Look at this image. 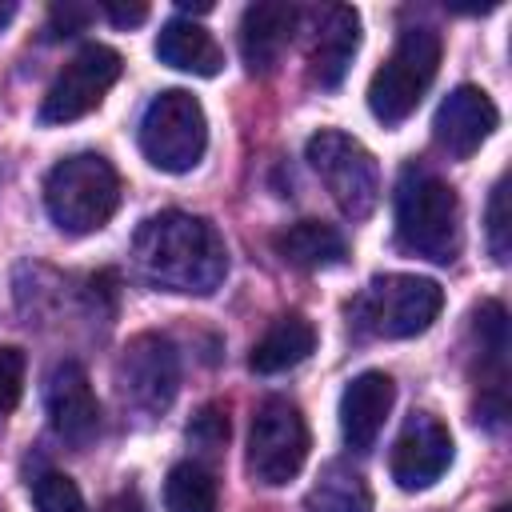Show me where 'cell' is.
<instances>
[{"label":"cell","instance_id":"cell-1","mask_svg":"<svg viewBox=\"0 0 512 512\" xmlns=\"http://www.w3.org/2000/svg\"><path fill=\"white\" fill-rule=\"evenodd\" d=\"M136 272L164 292L212 296L228 276V248L216 224L192 212H156L132 236Z\"/></svg>","mask_w":512,"mask_h":512},{"label":"cell","instance_id":"cell-2","mask_svg":"<svg viewBox=\"0 0 512 512\" xmlns=\"http://www.w3.org/2000/svg\"><path fill=\"white\" fill-rule=\"evenodd\" d=\"M44 208L68 236L100 232L120 208V176L100 152H76L44 176Z\"/></svg>","mask_w":512,"mask_h":512},{"label":"cell","instance_id":"cell-3","mask_svg":"<svg viewBox=\"0 0 512 512\" xmlns=\"http://www.w3.org/2000/svg\"><path fill=\"white\" fill-rule=\"evenodd\" d=\"M396 236L408 252L452 264L460 252V200L452 184L408 168L396 188Z\"/></svg>","mask_w":512,"mask_h":512},{"label":"cell","instance_id":"cell-4","mask_svg":"<svg viewBox=\"0 0 512 512\" xmlns=\"http://www.w3.org/2000/svg\"><path fill=\"white\" fill-rule=\"evenodd\" d=\"M444 308V288L428 276L388 272L368 280V288L352 300V324L376 340H408L432 328Z\"/></svg>","mask_w":512,"mask_h":512},{"label":"cell","instance_id":"cell-5","mask_svg":"<svg viewBox=\"0 0 512 512\" xmlns=\"http://www.w3.org/2000/svg\"><path fill=\"white\" fill-rule=\"evenodd\" d=\"M436 68H440V36L432 28H404L388 60L372 72V84H368L372 116L388 128L408 120L424 100V92L432 88Z\"/></svg>","mask_w":512,"mask_h":512},{"label":"cell","instance_id":"cell-6","mask_svg":"<svg viewBox=\"0 0 512 512\" xmlns=\"http://www.w3.org/2000/svg\"><path fill=\"white\" fill-rule=\"evenodd\" d=\"M208 148V116L184 88H164L140 116V152L160 172H192Z\"/></svg>","mask_w":512,"mask_h":512},{"label":"cell","instance_id":"cell-7","mask_svg":"<svg viewBox=\"0 0 512 512\" xmlns=\"http://www.w3.org/2000/svg\"><path fill=\"white\" fill-rule=\"evenodd\" d=\"M304 156L348 220L372 216V208L380 204V168H376V156L356 136L320 128L316 136H308Z\"/></svg>","mask_w":512,"mask_h":512},{"label":"cell","instance_id":"cell-8","mask_svg":"<svg viewBox=\"0 0 512 512\" xmlns=\"http://www.w3.org/2000/svg\"><path fill=\"white\" fill-rule=\"evenodd\" d=\"M304 460H308V420H304V412L284 396H268L252 412V428H248V472H252V480H260L268 488H280V484L300 476Z\"/></svg>","mask_w":512,"mask_h":512},{"label":"cell","instance_id":"cell-9","mask_svg":"<svg viewBox=\"0 0 512 512\" xmlns=\"http://www.w3.org/2000/svg\"><path fill=\"white\" fill-rule=\"evenodd\" d=\"M116 80H120V52H112L104 44L80 48L48 84V92L40 100V120L68 124V120L88 116L92 108H100V100L108 96V88Z\"/></svg>","mask_w":512,"mask_h":512},{"label":"cell","instance_id":"cell-10","mask_svg":"<svg viewBox=\"0 0 512 512\" xmlns=\"http://www.w3.org/2000/svg\"><path fill=\"white\" fill-rule=\"evenodd\" d=\"M116 384L120 396L140 412H164L180 388V360L172 340L160 332H144L128 340L116 360Z\"/></svg>","mask_w":512,"mask_h":512},{"label":"cell","instance_id":"cell-11","mask_svg":"<svg viewBox=\"0 0 512 512\" xmlns=\"http://www.w3.org/2000/svg\"><path fill=\"white\" fill-rule=\"evenodd\" d=\"M448 464H452V432L436 416L412 412L388 456L392 480L404 492H420V488H432L448 472Z\"/></svg>","mask_w":512,"mask_h":512},{"label":"cell","instance_id":"cell-12","mask_svg":"<svg viewBox=\"0 0 512 512\" xmlns=\"http://www.w3.org/2000/svg\"><path fill=\"white\" fill-rule=\"evenodd\" d=\"M44 408H48V420H52L56 436L68 440L72 448H84V444L96 440V432H100V404H96L92 380H88L80 360H60L52 368L48 388H44Z\"/></svg>","mask_w":512,"mask_h":512},{"label":"cell","instance_id":"cell-13","mask_svg":"<svg viewBox=\"0 0 512 512\" xmlns=\"http://www.w3.org/2000/svg\"><path fill=\"white\" fill-rule=\"evenodd\" d=\"M496 124H500V112H496L492 96L476 84H456L436 108L432 136L448 156L464 160V156L480 152V144L496 132Z\"/></svg>","mask_w":512,"mask_h":512},{"label":"cell","instance_id":"cell-14","mask_svg":"<svg viewBox=\"0 0 512 512\" xmlns=\"http://www.w3.org/2000/svg\"><path fill=\"white\" fill-rule=\"evenodd\" d=\"M392 400H396V384L388 372H360L348 380L344 396H340V432H344V444L356 448V452H368L392 412Z\"/></svg>","mask_w":512,"mask_h":512},{"label":"cell","instance_id":"cell-15","mask_svg":"<svg viewBox=\"0 0 512 512\" xmlns=\"http://www.w3.org/2000/svg\"><path fill=\"white\" fill-rule=\"evenodd\" d=\"M296 8L292 4H276V0H264V4H248L244 8V20H240V56L252 72H272L296 32Z\"/></svg>","mask_w":512,"mask_h":512},{"label":"cell","instance_id":"cell-16","mask_svg":"<svg viewBox=\"0 0 512 512\" xmlns=\"http://www.w3.org/2000/svg\"><path fill=\"white\" fill-rule=\"evenodd\" d=\"M360 48V16L348 4H336L324 12V24L316 28L312 40V56H308V72L312 84L320 88H336L348 76V64Z\"/></svg>","mask_w":512,"mask_h":512},{"label":"cell","instance_id":"cell-17","mask_svg":"<svg viewBox=\"0 0 512 512\" xmlns=\"http://www.w3.org/2000/svg\"><path fill=\"white\" fill-rule=\"evenodd\" d=\"M272 248H276V256L284 264H292L300 272H324V268L344 264V256H348L344 236L332 224H320V220H296V224H288L284 232H276Z\"/></svg>","mask_w":512,"mask_h":512},{"label":"cell","instance_id":"cell-18","mask_svg":"<svg viewBox=\"0 0 512 512\" xmlns=\"http://www.w3.org/2000/svg\"><path fill=\"white\" fill-rule=\"evenodd\" d=\"M156 56L168 64V68H180V72H192V76H216L224 68V52L220 44L212 40L208 28H200L196 20H184V16H172L160 36H156Z\"/></svg>","mask_w":512,"mask_h":512},{"label":"cell","instance_id":"cell-19","mask_svg":"<svg viewBox=\"0 0 512 512\" xmlns=\"http://www.w3.org/2000/svg\"><path fill=\"white\" fill-rule=\"evenodd\" d=\"M312 348H316V328H312L304 316L288 312V316L272 320L268 332L252 344L248 368H252L256 376H276V372H288V368H296L300 360H308Z\"/></svg>","mask_w":512,"mask_h":512},{"label":"cell","instance_id":"cell-20","mask_svg":"<svg viewBox=\"0 0 512 512\" xmlns=\"http://www.w3.org/2000/svg\"><path fill=\"white\" fill-rule=\"evenodd\" d=\"M308 512H372V488L352 464H324L316 484L304 496Z\"/></svg>","mask_w":512,"mask_h":512},{"label":"cell","instance_id":"cell-21","mask_svg":"<svg viewBox=\"0 0 512 512\" xmlns=\"http://www.w3.org/2000/svg\"><path fill=\"white\" fill-rule=\"evenodd\" d=\"M164 508L168 512H216V476L204 464H176L164 480Z\"/></svg>","mask_w":512,"mask_h":512},{"label":"cell","instance_id":"cell-22","mask_svg":"<svg viewBox=\"0 0 512 512\" xmlns=\"http://www.w3.org/2000/svg\"><path fill=\"white\" fill-rule=\"evenodd\" d=\"M472 332L480 344V356L504 376V352H508V312L500 300H484L472 312Z\"/></svg>","mask_w":512,"mask_h":512},{"label":"cell","instance_id":"cell-23","mask_svg":"<svg viewBox=\"0 0 512 512\" xmlns=\"http://www.w3.org/2000/svg\"><path fill=\"white\" fill-rule=\"evenodd\" d=\"M32 504H36V512H88V504H84L76 480L64 476V472H44V476H36V484H32Z\"/></svg>","mask_w":512,"mask_h":512},{"label":"cell","instance_id":"cell-24","mask_svg":"<svg viewBox=\"0 0 512 512\" xmlns=\"http://www.w3.org/2000/svg\"><path fill=\"white\" fill-rule=\"evenodd\" d=\"M488 248H492V260L496 264H508V176L492 188V196H488Z\"/></svg>","mask_w":512,"mask_h":512},{"label":"cell","instance_id":"cell-25","mask_svg":"<svg viewBox=\"0 0 512 512\" xmlns=\"http://www.w3.org/2000/svg\"><path fill=\"white\" fill-rule=\"evenodd\" d=\"M188 440H192L196 448H208V452L224 448V444H228V412H224L220 404H204V408L192 416V424H188Z\"/></svg>","mask_w":512,"mask_h":512},{"label":"cell","instance_id":"cell-26","mask_svg":"<svg viewBox=\"0 0 512 512\" xmlns=\"http://www.w3.org/2000/svg\"><path fill=\"white\" fill-rule=\"evenodd\" d=\"M24 392V352L0 344V412H12Z\"/></svg>","mask_w":512,"mask_h":512},{"label":"cell","instance_id":"cell-27","mask_svg":"<svg viewBox=\"0 0 512 512\" xmlns=\"http://www.w3.org/2000/svg\"><path fill=\"white\" fill-rule=\"evenodd\" d=\"M92 20V8L84 4H56L48 12V36H72Z\"/></svg>","mask_w":512,"mask_h":512},{"label":"cell","instance_id":"cell-28","mask_svg":"<svg viewBox=\"0 0 512 512\" xmlns=\"http://www.w3.org/2000/svg\"><path fill=\"white\" fill-rule=\"evenodd\" d=\"M104 16H108L116 28H136V24L148 20V4H116V0H108V4H104Z\"/></svg>","mask_w":512,"mask_h":512},{"label":"cell","instance_id":"cell-29","mask_svg":"<svg viewBox=\"0 0 512 512\" xmlns=\"http://www.w3.org/2000/svg\"><path fill=\"white\" fill-rule=\"evenodd\" d=\"M104 512H144V500H140L136 492H116V496L104 504Z\"/></svg>","mask_w":512,"mask_h":512},{"label":"cell","instance_id":"cell-30","mask_svg":"<svg viewBox=\"0 0 512 512\" xmlns=\"http://www.w3.org/2000/svg\"><path fill=\"white\" fill-rule=\"evenodd\" d=\"M496 512H508V508H504V504H500V508H496Z\"/></svg>","mask_w":512,"mask_h":512}]
</instances>
